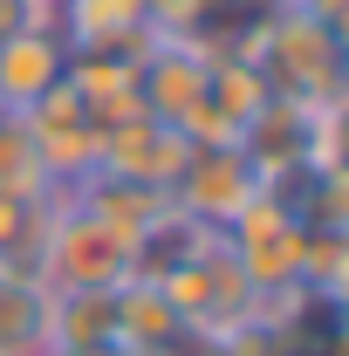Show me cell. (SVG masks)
<instances>
[{
    "label": "cell",
    "mask_w": 349,
    "mask_h": 356,
    "mask_svg": "<svg viewBox=\"0 0 349 356\" xmlns=\"http://www.w3.org/2000/svg\"><path fill=\"white\" fill-rule=\"evenodd\" d=\"M233 48L254 55L274 96H302V103H343V35L295 14L288 0H267L261 14L233 35Z\"/></svg>",
    "instance_id": "obj_1"
},
{
    "label": "cell",
    "mask_w": 349,
    "mask_h": 356,
    "mask_svg": "<svg viewBox=\"0 0 349 356\" xmlns=\"http://www.w3.org/2000/svg\"><path fill=\"white\" fill-rule=\"evenodd\" d=\"M131 233H117L110 220H96L89 206H76L69 192H55L42 213V233H35V281L48 295H76V288H117L131 281Z\"/></svg>",
    "instance_id": "obj_2"
},
{
    "label": "cell",
    "mask_w": 349,
    "mask_h": 356,
    "mask_svg": "<svg viewBox=\"0 0 349 356\" xmlns=\"http://www.w3.org/2000/svg\"><path fill=\"white\" fill-rule=\"evenodd\" d=\"M158 288H165V302L178 309V322H185V336H192V343H226V336L254 329V315H261L254 281L233 267V254H226V240H219V233H213V240H206L185 267H172Z\"/></svg>",
    "instance_id": "obj_3"
},
{
    "label": "cell",
    "mask_w": 349,
    "mask_h": 356,
    "mask_svg": "<svg viewBox=\"0 0 349 356\" xmlns=\"http://www.w3.org/2000/svg\"><path fill=\"white\" fill-rule=\"evenodd\" d=\"M219 240H226V254L233 267L254 281V295H274V288H295L302 281V247H308V226L295 220V206L261 185L233 220L219 226Z\"/></svg>",
    "instance_id": "obj_4"
},
{
    "label": "cell",
    "mask_w": 349,
    "mask_h": 356,
    "mask_svg": "<svg viewBox=\"0 0 349 356\" xmlns=\"http://www.w3.org/2000/svg\"><path fill=\"white\" fill-rule=\"evenodd\" d=\"M254 192H261V178H254V165H247L240 144H192L185 165H178V178H172V206L185 220L213 226V233L233 220Z\"/></svg>",
    "instance_id": "obj_5"
},
{
    "label": "cell",
    "mask_w": 349,
    "mask_h": 356,
    "mask_svg": "<svg viewBox=\"0 0 349 356\" xmlns=\"http://www.w3.org/2000/svg\"><path fill=\"white\" fill-rule=\"evenodd\" d=\"M21 124L35 137V158H42V172L55 192H69V185H83L96 172V144H103V124L89 117L83 103H76V89H48L35 110H21Z\"/></svg>",
    "instance_id": "obj_6"
},
{
    "label": "cell",
    "mask_w": 349,
    "mask_h": 356,
    "mask_svg": "<svg viewBox=\"0 0 349 356\" xmlns=\"http://www.w3.org/2000/svg\"><path fill=\"white\" fill-rule=\"evenodd\" d=\"M206 69H213V42L199 35H151L137 55V103L144 117L178 124L185 110L206 103Z\"/></svg>",
    "instance_id": "obj_7"
},
{
    "label": "cell",
    "mask_w": 349,
    "mask_h": 356,
    "mask_svg": "<svg viewBox=\"0 0 349 356\" xmlns=\"http://www.w3.org/2000/svg\"><path fill=\"white\" fill-rule=\"evenodd\" d=\"M48 28L69 42V55H144L151 7L144 0H55Z\"/></svg>",
    "instance_id": "obj_8"
},
{
    "label": "cell",
    "mask_w": 349,
    "mask_h": 356,
    "mask_svg": "<svg viewBox=\"0 0 349 356\" xmlns=\"http://www.w3.org/2000/svg\"><path fill=\"white\" fill-rule=\"evenodd\" d=\"M185 137L158 117H124V124H103V144H96V172L117 178H144V185H165L172 192L178 165H185Z\"/></svg>",
    "instance_id": "obj_9"
},
{
    "label": "cell",
    "mask_w": 349,
    "mask_h": 356,
    "mask_svg": "<svg viewBox=\"0 0 349 356\" xmlns=\"http://www.w3.org/2000/svg\"><path fill=\"white\" fill-rule=\"evenodd\" d=\"M69 76V42L48 28V21H28L21 35L0 42V110H35L48 89H62Z\"/></svg>",
    "instance_id": "obj_10"
},
{
    "label": "cell",
    "mask_w": 349,
    "mask_h": 356,
    "mask_svg": "<svg viewBox=\"0 0 349 356\" xmlns=\"http://www.w3.org/2000/svg\"><path fill=\"white\" fill-rule=\"evenodd\" d=\"M185 343H192V336H185V322H178V309L165 302L158 281H117V350L172 356V350H185Z\"/></svg>",
    "instance_id": "obj_11"
},
{
    "label": "cell",
    "mask_w": 349,
    "mask_h": 356,
    "mask_svg": "<svg viewBox=\"0 0 349 356\" xmlns=\"http://www.w3.org/2000/svg\"><path fill=\"white\" fill-rule=\"evenodd\" d=\"M62 83L76 89V103L96 124L144 117V103H137V55H69V76Z\"/></svg>",
    "instance_id": "obj_12"
},
{
    "label": "cell",
    "mask_w": 349,
    "mask_h": 356,
    "mask_svg": "<svg viewBox=\"0 0 349 356\" xmlns=\"http://www.w3.org/2000/svg\"><path fill=\"white\" fill-rule=\"evenodd\" d=\"M0 356H48V288L28 261H0Z\"/></svg>",
    "instance_id": "obj_13"
},
{
    "label": "cell",
    "mask_w": 349,
    "mask_h": 356,
    "mask_svg": "<svg viewBox=\"0 0 349 356\" xmlns=\"http://www.w3.org/2000/svg\"><path fill=\"white\" fill-rule=\"evenodd\" d=\"M69 199L89 206L96 220H110L117 233H144L158 213H172V192L165 185H144V178H117V172H89L83 185H69Z\"/></svg>",
    "instance_id": "obj_14"
},
{
    "label": "cell",
    "mask_w": 349,
    "mask_h": 356,
    "mask_svg": "<svg viewBox=\"0 0 349 356\" xmlns=\"http://www.w3.org/2000/svg\"><path fill=\"white\" fill-rule=\"evenodd\" d=\"M267 96V76L254 69V55L233 42H213V69H206V110H213L219 124H233V131H247L254 124V110H261Z\"/></svg>",
    "instance_id": "obj_15"
},
{
    "label": "cell",
    "mask_w": 349,
    "mask_h": 356,
    "mask_svg": "<svg viewBox=\"0 0 349 356\" xmlns=\"http://www.w3.org/2000/svg\"><path fill=\"white\" fill-rule=\"evenodd\" d=\"M83 343H117V288L48 295V350H83Z\"/></svg>",
    "instance_id": "obj_16"
},
{
    "label": "cell",
    "mask_w": 349,
    "mask_h": 356,
    "mask_svg": "<svg viewBox=\"0 0 349 356\" xmlns=\"http://www.w3.org/2000/svg\"><path fill=\"white\" fill-rule=\"evenodd\" d=\"M0 199H28V206H48L55 199L42 158H35V137H28V124L14 110L0 117Z\"/></svg>",
    "instance_id": "obj_17"
},
{
    "label": "cell",
    "mask_w": 349,
    "mask_h": 356,
    "mask_svg": "<svg viewBox=\"0 0 349 356\" xmlns=\"http://www.w3.org/2000/svg\"><path fill=\"white\" fill-rule=\"evenodd\" d=\"M302 288L343 302V288H349V233H308V247H302Z\"/></svg>",
    "instance_id": "obj_18"
},
{
    "label": "cell",
    "mask_w": 349,
    "mask_h": 356,
    "mask_svg": "<svg viewBox=\"0 0 349 356\" xmlns=\"http://www.w3.org/2000/svg\"><path fill=\"white\" fill-rule=\"evenodd\" d=\"M42 213H48V206H28V199H0V261H28V254H35Z\"/></svg>",
    "instance_id": "obj_19"
},
{
    "label": "cell",
    "mask_w": 349,
    "mask_h": 356,
    "mask_svg": "<svg viewBox=\"0 0 349 356\" xmlns=\"http://www.w3.org/2000/svg\"><path fill=\"white\" fill-rule=\"evenodd\" d=\"M199 356H274L261 329H240V336H226V343H199Z\"/></svg>",
    "instance_id": "obj_20"
},
{
    "label": "cell",
    "mask_w": 349,
    "mask_h": 356,
    "mask_svg": "<svg viewBox=\"0 0 349 356\" xmlns=\"http://www.w3.org/2000/svg\"><path fill=\"white\" fill-rule=\"evenodd\" d=\"M28 21H48V14H42V7H28V0H0V42H7V35H21Z\"/></svg>",
    "instance_id": "obj_21"
},
{
    "label": "cell",
    "mask_w": 349,
    "mask_h": 356,
    "mask_svg": "<svg viewBox=\"0 0 349 356\" xmlns=\"http://www.w3.org/2000/svg\"><path fill=\"white\" fill-rule=\"evenodd\" d=\"M48 356H131V350H117V343H83V350H48Z\"/></svg>",
    "instance_id": "obj_22"
},
{
    "label": "cell",
    "mask_w": 349,
    "mask_h": 356,
    "mask_svg": "<svg viewBox=\"0 0 349 356\" xmlns=\"http://www.w3.org/2000/svg\"><path fill=\"white\" fill-rule=\"evenodd\" d=\"M172 356H199V343H185V350H172Z\"/></svg>",
    "instance_id": "obj_23"
},
{
    "label": "cell",
    "mask_w": 349,
    "mask_h": 356,
    "mask_svg": "<svg viewBox=\"0 0 349 356\" xmlns=\"http://www.w3.org/2000/svg\"><path fill=\"white\" fill-rule=\"evenodd\" d=\"M28 7H42V14H48V7H55V0H28Z\"/></svg>",
    "instance_id": "obj_24"
},
{
    "label": "cell",
    "mask_w": 349,
    "mask_h": 356,
    "mask_svg": "<svg viewBox=\"0 0 349 356\" xmlns=\"http://www.w3.org/2000/svg\"><path fill=\"white\" fill-rule=\"evenodd\" d=\"M0 117H7V110H0Z\"/></svg>",
    "instance_id": "obj_25"
}]
</instances>
